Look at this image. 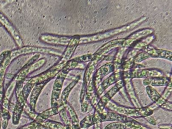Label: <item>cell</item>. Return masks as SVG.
Returning <instances> with one entry per match:
<instances>
[{"label":"cell","instance_id":"1","mask_svg":"<svg viewBox=\"0 0 172 129\" xmlns=\"http://www.w3.org/2000/svg\"><path fill=\"white\" fill-rule=\"evenodd\" d=\"M147 19V17L143 16L137 20L132 22L128 25L123 26L119 28H115L113 29H110L106 32L97 33L94 34L89 35L86 36H82L80 37L79 45L85 44V43H91L94 42H97L101 41L102 40H106L114 37L115 35L119 34L120 33L129 32L133 29L134 28L137 27L141 25L143 22L145 21Z\"/></svg>","mask_w":172,"mask_h":129},{"label":"cell","instance_id":"2","mask_svg":"<svg viewBox=\"0 0 172 129\" xmlns=\"http://www.w3.org/2000/svg\"><path fill=\"white\" fill-rule=\"evenodd\" d=\"M65 64L58 63L46 71L30 79L25 84L22 89V93L24 98L27 100L29 95H30L32 90L35 85L45 81L50 82L52 79L57 76Z\"/></svg>","mask_w":172,"mask_h":129},{"label":"cell","instance_id":"3","mask_svg":"<svg viewBox=\"0 0 172 129\" xmlns=\"http://www.w3.org/2000/svg\"><path fill=\"white\" fill-rule=\"evenodd\" d=\"M105 108L110 111L131 118H146L153 114V111L149 107L139 108L126 107L117 104L112 100L108 103Z\"/></svg>","mask_w":172,"mask_h":129},{"label":"cell","instance_id":"4","mask_svg":"<svg viewBox=\"0 0 172 129\" xmlns=\"http://www.w3.org/2000/svg\"><path fill=\"white\" fill-rule=\"evenodd\" d=\"M11 51V62H12L14 59L19 56L23 55L37 53V54H47V55H55V56H60L61 52L58 50L53 48L40 47V46H23L21 48H18L15 50L10 51Z\"/></svg>","mask_w":172,"mask_h":129},{"label":"cell","instance_id":"5","mask_svg":"<svg viewBox=\"0 0 172 129\" xmlns=\"http://www.w3.org/2000/svg\"><path fill=\"white\" fill-rule=\"evenodd\" d=\"M40 54H37L34 57L29 61V62L25 64V66L19 72L17 75L15 76V81L17 82L24 81L30 73H33L39 69L45 64L47 60L46 58H42L41 59L38 60Z\"/></svg>","mask_w":172,"mask_h":129},{"label":"cell","instance_id":"6","mask_svg":"<svg viewBox=\"0 0 172 129\" xmlns=\"http://www.w3.org/2000/svg\"><path fill=\"white\" fill-rule=\"evenodd\" d=\"M165 76L164 72L157 69H133L122 71L123 79L146 78Z\"/></svg>","mask_w":172,"mask_h":129},{"label":"cell","instance_id":"7","mask_svg":"<svg viewBox=\"0 0 172 129\" xmlns=\"http://www.w3.org/2000/svg\"><path fill=\"white\" fill-rule=\"evenodd\" d=\"M69 73L68 70L65 68L62 69L58 74L57 75L55 83L53 84V89L51 96V106L59 107L61 95L64 82Z\"/></svg>","mask_w":172,"mask_h":129},{"label":"cell","instance_id":"8","mask_svg":"<svg viewBox=\"0 0 172 129\" xmlns=\"http://www.w3.org/2000/svg\"><path fill=\"white\" fill-rule=\"evenodd\" d=\"M121 64L114 62L105 64L98 69L92 78L94 86L97 90L100 84L101 81L105 76L110 73H114L117 71H120Z\"/></svg>","mask_w":172,"mask_h":129},{"label":"cell","instance_id":"9","mask_svg":"<svg viewBox=\"0 0 172 129\" xmlns=\"http://www.w3.org/2000/svg\"><path fill=\"white\" fill-rule=\"evenodd\" d=\"M11 51H6L0 55V103L5 97L4 81L6 71L11 64Z\"/></svg>","mask_w":172,"mask_h":129},{"label":"cell","instance_id":"10","mask_svg":"<svg viewBox=\"0 0 172 129\" xmlns=\"http://www.w3.org/2000/svg\"><path fill=\"white\" fill-rule=\"evenodd\" d=\"M124 86H125L124 80H121L116 83L115 85L99 100V103H97V105L95 106V112L102 113L108 103L111 100L113 97L118 91H120L122 88L124 87Z\"/></svg>","mask_w":172,"mask_h":129},{"label":"cell","instance_id":"11","mask_svg":"<svg viewBox=\"0 0 172 129\" xmlns=\"http://www.w3.org/2000/svg\"><path fill=\"white\" fill-rule=\"evenodd\" d=\"M0 24L8 32L18 48L23 46V40L18 31L7 17L1 12H0Z\"/></svg>","mask_w":172,"mask_h":129},{"label":"cell","instance_id":"12","mask_svg":"<svg viewBox=\"0 0 172 129\" xmlns=\"http://www.w3.org/2000/svg\"><path fill=\"white\" fill-rule=\"evenodd\" d=\"M124 40V38H120L113 40L105 43L99 48L95 54H94V58L92 61H94L98 64L100 60H102V58L107 54L112 51L114 48L121 47Z\"/></svg>","mask_w":172,"mask_h":129},{"label":"cell","instance_id":"13","mask_svg":"<svg viewBox=\"0 0 172 129\" xmlns=\"http://www.w3.org/2000/svg\"><path fill=\"white\" fill-rule=\"evenodd\" d=\"M154 30L152 28H143L137 30L130 35L127 38H124L121 46L124 48H130L135 42L141 38L152 34Z\"/></svg>","mask_w":172,"mask_h":129},{"label":"cell","instance_id":"14","mask_svg":"<svg viewBox=\"0 0 172 129\" xmlns=\"http://www.w3.org/2000/svg\"><path fill=\"white\" fill-rule=\"evenodd\" d=\"M80 37V36L78 35L71 37L70 39L66 46V48L61 56V58L60 61L59 62V63L66 64L69 61L71 60L75 53V50L79 45Z\"/></svg>","mask_w":172,"mask_h":129},{"label":"cell","instance_id":"15","mask_svg":"<svg viewBox=\"0 0 172 129\" xmlns=\"http://www.w3.org/2000/svg\"><path fill=\"white\" fill-rule=\"evenodd\" d=\"M70 38L71 37L44 33L40 35V40L41 42L48 45L67 46Z\"/></svg>","mask_w":172,"mask_h":129},{"label":"cell","instance_id":"16","mask_svg":"<svg viewBox=\"0 0 172 129\" xmlns=\"http://www.w3.org/2000/svg\"><path fill=\"white\" fill-rule=\"evenodd\" d=\"M121 80H123L122 78V71H117L113 73L111 75L98 86L95 91V95L100 97L108 88L112 85L116 84Z\"/></svg>","mask_w":172,"mask_h":129},{"label":"cell","instance_id":"17","mask_svg":"<svg viewBox=\"0 0 172 129\" xmlns=\"http://www.w3.org/2000/svg\"><path fill=\"white\" fill-rule=\"evenodd\" d=\"M97 64V63H96L94 61H91L89 62L87 66V67L86 68L84 75L82 89H81V94H80V103H81L84 101L85 94L86 92L87 86H88L89 81L91 79L92 73L94 72V70L96 68V66Z\"/></svg>","mask_w":172,"mask_h":129},{"label":"cell","instance_id":"18","mask_svg":"<svg viewBox=\"0 0 172 129\" xmlns=\"http://www.w3.org/2000/svg\"><path fill=\"white\" fill-rule=\"evenodd\" d=\"M16 98H17V102L14 108L12 116V122L15 125L18 124L27 101L24 97L22 92Z\"/></svg>","mask_w":172,"mask_h":129},{"label":"cell","instance_id":"19","mask_svg":"<svg viewBox=\"0 0 172 129\" xmlns=\"http://www.w3.org/2000/svg\"><path fill=\"white\" fill-rule=\"evenodd\" d=\"M105 129H143V128L140 123L133 119L126 122H112Z\"/></svg>","mask_w":172,"mask_h":129},{"label":"cell","instance_id":"20","mask_svg":"<svg viewBox=\"0 0 172 129\" xmlns=\"http://www.w3.org/2000/svg\"><path fill=\"white\" fill-rule=\"evenodd\" d=\"M150 57L165 59L166 60L172 61V53L171 51L167 50H161L154 48L149 45L147 48L144 50Z\"/></svg>","mask_w":172,"mask_h":129},{"label":"cell","instance_id":"21","mask_svg":"<svg viewBox=\"0 0 172 129\" xmlns=\"http://www.w3.org/2000/svg\"><path fill=\"white\" fill-rule=\"evenodd\" d=\"M171 81V77L164 76L146 78L144 79L143 83L146 86H167Z\"/></svg>","mask_w":172,"mask_h":129},{"label":"cell","instance_id":"22","mask_svg":"<svg viewBox=\"0 0 172 129\" xmlns=\"http://www.w3.org/2000/svg\"><path fill=\"white\" fill-rule=\"evenodd\" d=\"M49 82V81H45L44 82L40 83L34 86L31 92L30 93V103L29 107L32 111H35V107L37 104V100L38 99L42 90L45 86V85Z\"/></svg>","mask_w":172,"mask_h":129},{"label":"cell","instance_id":"23","mask_svg":"<svg viewBox=\"0 0 172 129\" xmlns=\"http://www.w3.org/2000/svg\"><path fill=\"white\" fill-rule=\"evenodd\" d=\"M60 110V106L59 107H51L50 108L46 109L40 114H37L34 122L37 124H41L44 122L47 121L50 117L59 114Z\"/></svg>","mask_w":172,"mask_h":129},{"label":"cell","instance_id":"24","mask_svg":"<svg viewBox=\"0 0 172 129\" xmlns=\"http://www.w3.org/2000/svg\"><path fill=\"white\" fill-rule=\"evenodd\" d=\"M80 78H81L80 76L78 75V76H76V77L74 78L72 82L64 89L63 91L62 92V94L61 95L60 101L59 106H65L66 105L70 93L72 89L75 87V85L77 84L78 81L80 80Z\"/></svg>","mask_w":172,"mask_h":129},{"label":"cell","instance_id":"25","mask_svg":"<svg viewBox=\"0 0 172 129\" xmlns=\"http://www.w3.org/2000/svg\"><path fill=\"white\" fill-rule=\"evenodd\" d=\"M146 92L149 97L154 103L155 107H160L162 104L165 103V100L162 97V95L156 90L152 86H147L146 87Z\"/></svg>","mask_w":172,"mask_h":129},{"label":"cell","instance_id":"26","mask_svg":"<svg viewBox=\"0 0 172 129\" xmlns=\"http://www.w3.org/2000/svg\"><path fill=\"white\" fill-rule=\"evenodd\" d=\"M125 80V86L126 90L129 98L130 99L131 103L135 108H141V104L139 103L138 100L136 96L135 90L134 89L133 86L132 85L131 79H124Z\"/></svg>","mask_w":172,"mask_h":129},{"label":"cell","instance_id":"27","mask_svg":"<svg viewBox=\"0 0 172 129\" xmlns=\"http://www.w3.org/2000/svg\"><path fill=\"white\" fill-rule=\"evenodd\" d=\"M154 39L155 36L153 34L150 35L148 37L141 38L135 42L130 48H132L133 50L138 51L141 50L144 51L146 48H147L149 44L152 43Z\"/></svg>","mask_w":172,"mask_h":129},{"label":"cell","instance_id":"28","mask_svg":"<svg viewBox=\"0 0 172 129\" xmlns=\"http://www.w3.org/2000/svg\"><path fill=\"white\" fill-rule=\"evenodd\" d=\"M66 111L68 113L69 115L70 116V119L72 124V126H76L79 125V119L75 110L70 104L67 103V104L65 106Z\"/></svg>","mask_w":172,"mask_h":129},{"label":"cell","instance_id":"29","mask_svg":"<svg viewBox=\"0 0 172 129\" xmlns=\"http://www.w3.org/2000/svg\"><path fill=\"white\" fill-rule=\"evenodd\" d=\"M41 126L42 129H61L64 125L61 122L47 120L41 124Z\"/></svg>","mask_w":172,"mask_h":129},{"label":"cell","instance_id":"30","mask_svg":"<svg viewBox=\"0 0 172 129\" xmlns=\"http://www.w3.org/2000/svg\"><path fill=\"white\" fill-rule=\"evenodd\" d=\"M1 116L2 118V128L3 129H6L8 127L9 121L11 118L9 110L3 108L2 113L1 114Z\"/></svg>","mask_w":172,"mask_h":129},{"label":"cell","instance_id":"31","mask_svg":"<svg viewBox=\"0 0 172 129\" xmlns=\"http://www.w3.org/2000/svg\"><path fill=\"white\" fill-rule=\"evenodd\" d=\"M93 115L86 116V117L84 118L82 121L80 122V128L85 129L87 128L90 127L91 126H93L94 124V119H93Z\"/></svg>","mask_w":172,"mask_h":129},{"label":"cell","instance_id":"32","mask_svg":"<svg viewBox=\"0 0 172 129\" xmlns=\"http://www.w3.org/2000/svg\"><path fill=\"white\" fill-rule=\"evenodd\" d=\"M60 108V110L59 111V114L60 117L61 119L62 120V122H63L64 124L65 125H70V119L68 116L67 114V111L66 109L65 106H59Z\"/></svg>","mask_w":172,"mask_h":129},{"label":"cell","instance_id":"33","mask_svg":"<svg viewBox=\"0 0 172 129\" xmlns=\"http://www.w3.org/2000/svg\"><path fill=\"white\" fill-rule=\"evenodd\" d=\"M149 58L150 56L147 54V53L146 51H143L137 54L135 56H134L133 58V61L134 63L137 64Z\"/></svg>","mask_w":172,"mask_h":129},{"label":"cell","instance_id":"34","mask_svg":"<svg viewBox=\"0 0 172 129\" xmlns=\"http://www.w3.org/2000/svg\"><path fill=\"white\" fill-rule=\"evenodd\" d=\"M94 58V54H89L83 55L82 56H78L75 58V60L79 64H81L83 63H86L88 62L91 61Z\"/></svg>","mask_w":172,"mask_h":129},{"label":"cell","instance_id":"35","mask_svg":"<svg viewBox=\"0 0 172 129\" xmlns=\"http://www.w3.org/2000/svg\"><path fill=\"white\" fill-rule=\"evenodd\" d=\"M24 110L25 111V113L28 114L29 117L31 118V119H34V121L37 117V114H38L34 111H32L29 106L26 103L25 106H24Z\"/></svg>","mask_w":172,"mask_h":129},{"label":"cell","instance_id":"36","mask_svg":"<svg viewBox=\"0 0 172 129\" xmlns=\"http://www.w3.org/2000/svg\"><path fill=\"white\" fill-rule=\"evenodd\" d=\"M171 92H172V82L171 81L169 84L166 86L165 91H164L162 95H161L165 100H167L171 94Z\"/></svg>","mask_w":172,"mask_h":129},{"label":"cell","instance_id":"37","mask_svg":"<svg viewBox=\"0 0 172 129\" xmlns=\"http://www.w3.org/2000/svg\"><path fill=\"white\" fill-rule=\"evenodd\" d=\"M24 82V81H19L16 82V86L15 88V93L16 97L17 96H18L22 92V89L23 87Z\"/></svg>","mask_w":172,"mask_h":129},{"label":"cell","instance_id":"38","mask_svg":"<svg viewBox=\"0 0 172 129\" xmlns=\"http://www.w3.org/2000/svg\"><path fill=\"white\" fill-rule=\"evenodd\" d=\"M160 107V108H164V109H167V110H168V111H172V102L167 100V101H165L164 104H162Z\"/></svg>","mask_w":172,"mask_h":129},{"label":"cell","instance_id":"39","mask_svg":"<svg viewBox=\"0 0 172 129\" xmlns=\"http://www.w3.org/2000/svg\"><path fill=\"white\" fill-rule=\"evenodd\" d=\"M1 104H2V106L4 108H5L6 109L8 110L9 107V106H10V102H9L8 98L5 96V97L4 98V99H3V100H2Z\"/></svg>","mask_w":172,"mask_h":129},{"label":"cell","instance_id":"40","mask_svg":"<svg viewBox=\"0 0 172 129\" xmlns=\"http://www.w3.org/2000/svg\"><path fill=\"white\" fill-rule=\"evenodd\" d=\"M88 108H89V104L87 103V102L83 101L81 103V110L82 113H86L87 110H88Z\"/></svg>","mask_w":172,"mask_h":129},{"label":"cell","instance_id":"41","mask_svg":"<svg viewBox=\"0 0 172 129\" xmlns=\"http://www.w3.org/2000/svg\"><path fill=\"white\" fill-rule=\"evenodd\" d=\"M146 119L147 120V122H149L150 124L154 126H155V125L157 124L156 123V122H155V120L152 117H151V116H148V117H146Z\"/></svg>","mask_w":172,"mask_h":129},{"label":"cell","instance_id":"42","mask_svg":"<svg viewBox=\"0 0 172 129\" xmlns=\"http://www.w3.org/2000/svg\"><path fill=\"white\" fill-rule=\"evenodd\" d=\"M34 126V122H31L30 124L27 125V126H23L22 127L18 129H31V128Z\"/></svg>","mask_w":172,"mask_h":129},{"label":"cell","instance_id":"43","mask_svg":"<svg viewBox=\"0 0 172 129\" xmlns=\"http://www.w3.org/2000/svg\"><path fill=\"white\" fill-rule=\"evenodd\" d=\"M94 129H102L101 126V122H97L94 125Z\"/></svg>","mask_w":172,"mask_h":129},{"label":"cell","instance_id":"44","mask_svg":"<svg viewBox=\"0 0 172 129\" xmlns=\"http://www.w3.org/2000/svg\"><path fill=\"white\" fill-rule=\"evenodd\" d=\"M61 129H72V127L71 125H64L63 127Z\"/></svg>","mask_w":172,"mask_h":129},{"label":"cell","instance_id":"45","mask_svg":"<svg viewBox=\"0 0 172 129\" xmlns=\"http://www.w3.org/2000/svg\"><path fill=\"white\" fill-rule=\"evenodd\" d=\"M3 107L2 106V104L0 103V114L2 113V110H3Z\"/></svg>","mask_w":172,"mask_h":129},{"label":"cell","instance_id":"46","mask_svg":"<svg viewBox=\"0 0 172 129\" xmlns=\"http://www.w3.org/2000/svg\"><path fill=\"white\" fill-rule=\"evenodd\" d=\"M2 127V118H1V116L0 114V129Z\"/></svg>","mask_w":172,"mask_h":129},{"label":"cell","instance_id":"47","mask_svg":"<svg viewBox=\"0 0 172 129\" xmlns=\"http://www.w3.org/2000/svg\"><path fill=\"white\" fill-rule=\"evenodd\" d=\"M172 129V128H160V129Z\"/></svg>","mask_w":172,"mask_h":129}]
</instances>
